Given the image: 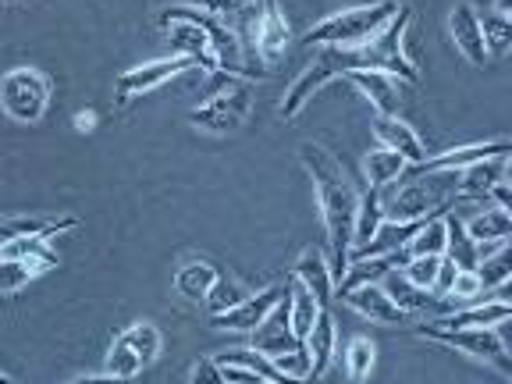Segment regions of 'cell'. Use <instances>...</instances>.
I'll list each match as a JSON object with an SVG mask.
<instances>
[{
	"label": "cell",
	"mask_w": 512,
	"mask_h": 384,
	"mask_svg": "<svg viewBox=\"0 0 512 384\" xmlns=\"http://www.w3.org/2000/svg\"><path fill=\"white\" fill-rule=\"evenodd\" d=\"M292 278L303 281V285L310 288L313 296H317L320 303L328 306L335 281H331V267H328V256H324V249H320V246H306L303 253H299L296 267H292Z\"/></svg>",
	"instance_id": "24"
},
{
	"label": "cell",
	"mask_w": 512,
	"mask_h": 384,
	"mask_svg": "<svg viewBox=\"0 0 512 384\" xmlns=\"http://www.w3.org/2000/svg\"><path fill=\"white\" fill-rule=\"evenodd\" d=\"M72 125H75V132H86V136H89V132L96 128V114L93 111H79Z\"/></svg>",
	"instance_id": "44"
},
{
	"label": "cell",
	"mask_w": 512,
	"mask_h": 384,
	"mask_svg": "<svg viewBox=\"0 0 512 384\" xmlns=\"http://www.w3.org/2000/svg\"><path fill=\"white\" fill-rule=\"evenodd\" d=\"M374 136L381 146L399 153L409 168H416V164L427 157L424 139L416 136V128L409 125V121H402L399 114H374Z\"/></svg>",
	"instance_id": "15"
},
{
	"label": "cell",
	"mask_w": 512,
	"mask_h": 384,
	"mask_svg": "<svg viewBox=\"0 0 512 384\" xmlns=\"http://www.w3.org/2000/svg\"><path fill=\"white\" fill-rule=\"evenodd\" d=\"M480 29H484V43H488V57H505L512 43V22L502 15H484L480 18Z\"/></svg>",
	"instance_id": "38"
},
{
	"label": "cell",
	"mask_w": 512,
	"mask_h": 384,
	"mask_svg": "<svg viewBox=\"0 0 512 384\" xmlns=\"http://www.w3.org/2000/svg\"><path fill=\"white\" fill-rule=\"evenodd\" d=\"M352 68H363L360 61V50H349V47H317V54H313V61L306 64L303 72H299V79L288 86V93L281 96V121H296L299 114L306 111V104H310L313 96L320 93V89L328 86V82L335 79H345V75L352 72Z\"/></svg>",
	"instance_id": "4"
},
{
	"label": "cell",
	"mask_w": 512,
	"mask_h": 384,
	"mask_svg": "<svg viewBox=\"0 0 512 384\" xmlns=\"http://www.w3.org/2000/svg\"><path fill=\"white\" fill-rule=\"evenodd\" d=\"M448 32H452L456 50L473 64V68H484V64L491 61L488 43H484V29H480V15L470 0H459L456 8L448 11Z\"/></svg>",
	"instance_id": "13"
},
{
	"label": "cell",
	"mask_w": 512,
	"mask_h": 384,
	"mask_svg": "<svg viewBox=\"0 0 512 384\" xmlns=\"http://www.w3.org/2000/svg\"><path fill=\"white\" fill-rule=\"evenodd\" d=\"M420 335L445 345V349L463 352V356H470V360H477V363H491V367H498L502 374H509L505 324H498V328H463V331H445V328H434V324H424Z\"/></svg>",
	"instance_id": "8"
},
{
	"label": "cell",
	"mask_w": 512,
	"mask_h": 384,
	"mask_svg": "<svg viewBox=\"0 0 512 384\" xmlns=\"http://www.w3.org/2000/svg\"><path fill=\"white\" fill-rule=\"evenodd\" d=\"M456 196V175L434 171V175H402L399 182L381 189V214L384 221H424L441 214L448 200Z\"/></svg>",
	"instance_id": "2"
},
{
	"label": "cell",
	"mask_w": 512,
	"mask_h": 384,
	"mask_svg": "<svg viewBox=\"0 0 512 384\" xmlns=\"http://www.w3.org/2000/svg\"><path fill=\"white\" fill-rule=\"evenodd\" d=\"M196 68V61H189V57H157V61H143L136 64V68H128L125 75L118 79V86H114V100L118 104H128L132 96H143V93H153V89H160L164 82L178 79V75L192 72Z\"/></svg>",
	"instance_id": "9"
},
{
	"label": "cell",
	"mask_w": 512,
	"mask_h": 384,
	"mask_svg": "<svg viewBox=\"0 0 512 384\" xmlns=\"http://www.w3.org/2000/svg\"><path fill=\"white\" fill-rule=\"evenodd\" d=\"M281 299H285V288H278V285L260 288V292H253V296H242L239 303L232 306V310L217 313L214 328L239 331V335H253V331L264 324V317L281 303Z\"/></svg>",
	"instance_id": "11"
},
{
	"label": "cell",
	"mask_w": 512,
	"mask_h": 384,
	"mask_svg": "<svg viewBox=\"0 0 512 384\" xmlns=\"http://www.w3.org/2000/svg\"><path fill=\"white\" fill-rule=\"evenodd\" d=\"M79 228V217H0V249H8L11 242L29 239V235H61Z\"/></svg>",
	"instance_id": "19"
},
{
	"label": "cell",
	"mask_w": 512,
	"mask_h": 384,
	"mask_svg": "<svg viewBox=\"0 0 512 384\" xmlns=\"http://www.w3.org/2000/svg\"><path fill=\"white\" fill-rule=\"evenodd\" d=\"M445 232H448L445 256L459 267V271H473V267H477V260H480V256H477V242L466 235L463 221H459L456 214L445 217Z\"/></svg>",
	"instance_id": "32"
},
{
	"label": "cell",
	"mask_w": 512,
	"mask_h": 384,
	"mask_svg": "<svg viewBox=\"0 0 512 384\" xmlns=\"http://www.w3.org/2000/svg\"><path fill=\"white\" fill-rule=\"evenodd\" d=\"M498 182H509V157H491L456 171V192L466 200H488Z\"/></svg>",
	"instance_id": "18"
},
{
	"label": "cell",
	"mask_w": 512,
	"mask_h": 384,
	"mask_svg": "<svg viewBox=\"0 0 512 384\" xmlns=\"http://www.w3.org/2000/svg\"><path fill=\"white\" fill-rule=\"evenodd\" d=\"M445 242H448L445 217L434 214V217H427V221L416 224V232L406 239L402 253L406 256H445Z\"/></svg>",
	"instance_id": "29"
},
{
	"label": "cell",
	"mask_w": 512,
	"mask_h": 384,
	"mask_svg": "<svg viewBox=\"0 0 512 384\" xmlns=\"http://www.w3.org/2000/svg\"><path fill=\"white\" fill-rule=\"evenodd\" d=\"M253 349H260L264 356H281V352L299 349V342L292 338V331H288V306H285V299H281V303L264 317V324L253 331Z\"/></svg>",
	"instance_id": "23"
},
{
	"label": "cell",
	"mask_w": 512,
	"mask_h": 384,
	"mask_svg": "<svg viewBox=\"0 0 512 384\" xmlns=\"http://www.w3.org/2000/svg\"><path fill=\"white\" fill-rule=\"evenodd\" d=\"M249 111H253V82L232 79L224 89H217L207 104L189 111V125L207 132V136L224 139V136H235V132L246 125Z\"/></svg>",
	"instance_id": "5"
},
{
	"label": "cell",
	"mask_w": 512,
	"mask_h": 384,
	"mask_svg": "<svg viewBox=\"0 0 512 384\" xmlns=\"http://www.w3.org/2000/svg\"><path fill=\"white\" fill-rule=\"evenodd\" d=\"M285 306H288V331H292V338H296L299 345H303L306 335L313 331V324H317L320 310H328V306L320 303V299L313 296L310 288H306L299 278H292V274H288Z\"/></svg>",
	"instance_id": "17"
},
{
	"label": "cell",
	"mask_w": 512,
	"mask_h": 384,
	"mask_svg": "<svg viewBox=\"0 0 512 384\" xmlns=\"http://www.w3.org/2000/svg\"><path fill=\"white\" fill-rule=\"evenodd\" d=\"M242 296H246V292H242V288L235 285L232 278H224V274H217L214 288H210V292H207V299H203V303H207L210 317H217V313L232 310V306L239 303Z\"/></svg>",
	"instance_id": "39"
},
{
	"label": "cell",
	"mask_w": 512,
	"mask_h": 384,
	"mask_svg": "<svg viewBox=\"0 0 512 384\" xmlns=\"http://www.w3.org/2000/svg\"><path fill=\"white\" fill-rule=\"evenodd\" d=\"M345 374H349V381H367L370 374H374V363H377V345L370 342V338L356 335L349 338V345H345Z\"/></svg>",
	"instance_id": "34"
},
{
	"label": "cell",
	"mask_w": 512,
	"mask_h": 384,
	"mask_svg": "<svg viewBox=\"0 0 512 384\" xmlns=\"http://www.w3.org/2000/svg\"><path fill=\"white\" fill-rule=\"evenodd\" d=\"M491 157H512V146L509 139H491V143H463V146H452V150L438 153V157H424L420 164L413 168V175H434V171H463L470 164H480V160H491Z\"/></svg>",
	"instance_id": "12"
},
{
	"label": "cell",
	"mask_w": 512,
	"mask_h": 384,
	"mask_svg": "<svg viewBox=\"0 0 512 384\" xmlns=\"http://www.w3.org/2000/svg\"><path fill=\"white\" fill-rule=\"evenodd\" d=\"M121 335H125V342L132 345V352L139 356V363H143V367L157 363L160 349H164V338H160L157 324H150V320H136V324H132V328H125Z\"/></svg>",
	"instance_id": "33"
},
{
	"label": "cell",
	"mask_w": 512,
	"mask_h": 384,
	"mask_svg": "<svg viewBox=\"0 0 512 384\" xmlns=\"http://www.w3.org/2000/svg\"><path fill=\"white\" fill-rule=\"evenodd\" d=\"M68 384H128V381H118V377L111 374H96V377H75V381Z\"/></svg>",
	"instance_id": "45"
},
{
	"label": "cell",
	"mask_w": 512,
	"mask_h": 384,
	"mask_svg": "<svg viewBox=\"0 0 512 384\" xmlns=\"http://www.w3.org/2000/svg\"><path fill=\"white\" fill-rule=\"evenodd\" d=\"M217 363H232V367H249L253 374L264 377V384H317L310 381V377H288L281 374L278 367H274L271 356H264L260 349H253V345H246V349H228L221 352V356H214Z\"/></svg>",
	"instance_id": "25"
},
{
	"label": "cell",
	"mask_w": 512,
	"mask_h": 384,
	"mask_svg": "<svg viewBox=\"0 0 512 384\" xmlns=\"http://www.w3.org/2000/svg\"><path fill=\"white\" fill-rule=\"evenodd\" d=\"M381 189H367L360 196V207H356V224H352V249H363L381 228ZM349 249V253H352Z\"/></svg>",
	"instance_id": "31"
},
{
	"label": "cell",
	"mask_w": 512,
	"mask_h": 384,
	"mask_svg": "<svg viewBox=\"0 0 512 384\" xmlns=\"http://www.w3.org/2000/svg\"><path fill=\"white\" fill-rule=\"evenodd\" d=\"M480 292H484V285H480L477 271H456V278H452V288H448V299H456V303H477Z\"/></svg>",
	"instance_id": "40"
},
{
	"label": "cell",
	"mask_w": 512,
	"mask_h": 384,
	"mask_svg": "<svg viewBox=\"0 0 512 384\" xmlns=\"http://www.w3.org/2000/svg\"><path fill=\"white\" fill-rule=\"evenodd\" d=\"M409 18H413V11H409V4H402V8L395 11L392 22L384 25V29L377 32L374 40L363 43V47H356V50H360L363 68H374V72L392 75V79L420 82V68H416V64L409 61L406 43H402V40H406Z\"/></svg>",
	"instance_id": "6"
},
{
	"label": "cell",
	"mask_w": 512,
	"mask_h": 384,
	"mask_svg": "<svg viewBox=\"0 0 512 384\" xmlns=\"http://www.w3.org/2000/svg\"><path fill=\"white\" fill-rule=\"evenodd\" d=\"M143 370V363H139V356L132 352V345L125 342V335H118L111 342V349H107V360H104V374L118 377V381H132V377Z\"/></svg>",
	"instance_id": "35"
},
{
	"label": "cell",
	"mask_w": 512,
	"mask_h": 384,
	"mask_svg": "<svg viewBox=\"0 0 512 384\" xmlns=\"http://www.w3.org/2000/svg\"><path fill=\"white\" fill-rule=\"evenodd\" d=\"M217 274L221 271H217L210 260H189V264L175 274V292L185 299V303H203L207 292L214 288Z\"/></svg>",
	"instance_id": "27"
},
{
	"label": "cell",
	"mask_w": 512,
	"mask_h": 384,
	"mask_svg": "<svg viewBox=\"0 0 512 384\" xmlns=\"http://www.w3.org/2000/svg\"><path fill=\"white\" fill-rule=\"evenodd\" d=\"M342 299L360 313V317L374 320V324H402V320H406V313L384 296L381 285H356V288H349V292H342Z\"/></svg>",
	"instance_id": "21"
},
{
	"label": "cell",
	"mask_w": 512,
	"mask_h": 384,
	"mask_svg": "<svg viewBox=\"0 0 512 384\" xmlns=\"http://www.w3.org/2000/svg\"><path fill=\"white\" fill-rule=\"evenodd\" d=\"M345 82H352V86L367 96V104L374 107V114H395L399 111L402 89L392 75L374 72V68H352V72L345 75Z\"/></svg>",
	"instance_id": "16"
},
{
	"label": "cell",
	"mask_w": 512,
	"mask_h": 384,
	"mask_svg": "<svg viewBox=\"0 0 512 384\" xmlns=\"http://www.w3.org/2000/svg\"><path fill=\"white\" fill-rule=\"evenodd\" d=\"M495 15L512 18V0H495Z\"/></svg>",
	"instance_id": "46"
},
{
	"label": "cell",
	"mask_w": 512,
	"mask_h": 384,
	"mask_svg": "<svg viewBox=\"0 0 512 384\" xmlns=\"http://www.w3.org/2000/svg\"><path fill=\"white\" fill-rule=\"evenodd\" d=\"M463 228L477 246H502L512 235V214L498 207H484L480 214H473L470 221H463Z\"/></svg>",
	"instance_id": "26"
},
{
	"label": "cell",
	"mask_w": 512,
	"mask_h": 384,
	"mask_svg": "<svg viewBox=\"0 0 512 384\" xmlns=\"http://www.w3.org/2000/svg\"><path fill=\"white\" fill-rule=\"evenodd\" d=\"M288 43H292V25H288L281 4L278 0H260V8H256L253 18V47L260 54V61L264 64L281 61Z\"/></svg>",
	"instance_id": "10"
},
{
	"label": "cell",
	"mask_w": 512,
	"mask_h": 384,
	"mask_svg": "<svg viewBox=\"0 0 512 384\" xmlns=\"http://www.w3.org/2000/svg\"><path fill=\"white\" fill-rule=\"evenodd\" d=\"M299 160L313 178V192H317L320 221H324V239H328V267L331 281L345 278L349 267V249H352V224H356V207H360V192L338 164V157L320 143L299 146Z\"/></svg>",
	"instance_id": "1"
},
{
	"label": "cell",
	"mask_w": 512,
	"mask_h": 384,
	"mask_svg": "<svg viewBox=\"0 0 512 384\" xmlns=\"http://www.w3.org/2000/svg\"><path fill=\"white\" fill-rule=\"evenodd\" d=\"M377 285L384 288V296L392 299V303L399 306L406 317H409V313H424L427 306H434L431 303V292H420L416 285H409V281L402 278V271H388L381 281H377Z\"/></svg>",
	"instance_id": "30"
},
{
	"label": "cell",
	"mask_w": 512,
	"mask_h": 384,
	"mask_svg": "<svg viewBox=\"0 0 512 384\" xmlns=\"http://www.w3.org/2000/svg\"><path fill=\"white\" fill-rule=\"evenodd\" d=\"M189 384H224L221 363H217L214 356L196 360V367H192V374H189Z\"/></svg>",
	"instance_id": "41"
},
{
	"label": "cell",
	"mask_w": 512,
	"mask_h": 384,
	"mask_svg": "<svg viewBox=\"0 0 512 384\" xmlns=\"http://www.w3.org/2000/svg\"><path fill=\"white\" fill-rule=\"evenodd\" d=\"M512 306L505 296L488 299V303H466L456 306L452 313H441L438 320H431L434 328L445 331H463V328H498V324H509Z\"/></svg>",
	"instance_id": "14"
},
{
	"label": "cell",
	"mask_w": 512,
	"mask_h": 384,
	"mask_svg": "<svg viewBox=\"0 0 512 384\" xmlns=\"http://www.w3.org/2000/svg\"><path fill=\"white\" fill-rule=\"evenodd\" d=\"M335 345H338L335 317H331L328 310H320L317 324H313V331L303 342L306 356H310V381H317V384L324 381V374H328V367H331V356H335Z\"/></svg>",
	"instance_id": "20"
},
{
	"label": "cell",
	"mask_w": 512,
	"mask_h": 384,
	"mask_svg": "<svg viewBox=\"0 0 512 384\" xmlns=\"http://www.w3.org/2000/svg\"><path fill=\"white\" fill-rule=\"evenodd\" d=\"M235 8H246V4H253V0H232Z\"/></svg>",
	"instance_id": "48"
},
{
	"label": "cell",
	"mask_w": 512,
	"mask_h": 384,
	"mask_svg": "<svg viewBox=\"0 0 512 384\" xmlns=\"http://www.w3.org/2000/svg\"><path fill=\"white\" fill-rule=\"evenodd\" d=\"M0 384H15V381H11V377L4 374V370H0Z\"/></svg>",
	"instance_id": "47"
},
{
	"label": "cell",
	"mask_w": 512,
	"mask_h": 384,
	"mask_svg": "<svg viewBox=\"0 0 512 384\" xmlns=\"http://www.w3.org/2000/svg\"><path fill=\"white\" fill-rule=\"evenodd\" d=\"M224 384H264V377L253 374L249 367H232V363H221Z\"/></svg>",
	"instance_id": "42"
},
{
	"label": "cell",
	"mask_w": 512,
	"mask_h": 384,
	"mask_svg": "<svg viewBox=\"0 0 512 384\" xmlns=\"http://www.w3.org/2000/svg\"><path fill=\"white\" fill-rule=\"evenodd\" d=\"M441 260H445V256H406V264H402L399 271L409 285H416L420 292H431L434 278H438V271H441Z\"/></svg>",
	"instance_id": "36"
},
{
	"label": "cell",
	"mask_w": 512,
	"mask_h": 384,
	"mask_svg": "<svg viewBox=\"0 0 512 384\" xmlns=\"http://www.w3.org/2000/svg\"><path fill=\"white\" fill-rule=\"evenodd\" d=\"M50 96H54V86H50L47 72L40 68H11L4 79H0V107L11 121L18 125H36V121L47 114Z\"/></svg>",
	"instance_id": "7"
},
{
	"label": "cell",
	"mask_w": 512,
	"mask_h": 384,
	"mask_svg": "<svg viewBox=\"0 0 512 384\" xmlns=\"http://www.w3.org/2000/svg\"><path fill=\"white\" fill-rule=\"evenodd\" d=\"M402 4L399 0H374V4H356V8H342L335 15H328L324 22H317L310 32L303 36V43L310 47H363L392 22L395 11Z\"/></svg>",
	"instance_id": "3"
},
{
	"label": "cell",
	"mask_w": 512,
	"mask_h": 384,
	"mask_svg": "<svg viewBox=\"0 0 512 384\" xmlns=\"http://www.w3.org/2000/svg\"><path fill=\"white\" fill-rule=\"evenodd\" d=\"M50 267H57V256L50 249L32 256H0V292H15V288L29 285L40 274H47Z\"/></svg>",
	"instance_id": "22"
},
{
	"label": "cell",
	"mask_w": 512,
	"mask_h": 384,
	"mask_svg": "<svg viewBox=\"0 0 512 384\" xmlns=\"http://www.w3.org/2000/svg\"><path fill=\"white\" fill-rule=\"evenodd\" d=\"M406 171H409V164L395 150H388V146H377V150H370L367 157H363V175H367L370 189H384V185L399 182Z\"/></svg>",
	"instance_id": "28"
},
{
	"label": "cell",
	"mask_w": 512,
	"mask_h": 384,
	"mask_svg": "<svg viewBox=\"0 0 512 384\" xmlns=\"http://www.w3.org/2000/svg\"><path fill=\"white\" fill-rule=\"evenodd\" d=\"M488 200H495L498 210H509L512 214V196H509V182H498L495 189L488 192Z\"/></svg>",
	"instance_id": "43"
},
{
	"label": "cell",
	"mask_w": 512,
	"mask_h": 384,
	"mask_svg": "<svg viewBox=\"0 0 512 384\" xmlns=\"http://www.w3.org/2000/svg\"><path fill=\"white\" fill-rule=\"evenodd\" d=\"M473 271H477V278H480V285H484V292H488V288H495V285H505V281H509V274H512L509 249L498 246L495 253L480 256V264L473 267Z\"/></svg>",
	"instance_id": "37"
}]
</instances>
